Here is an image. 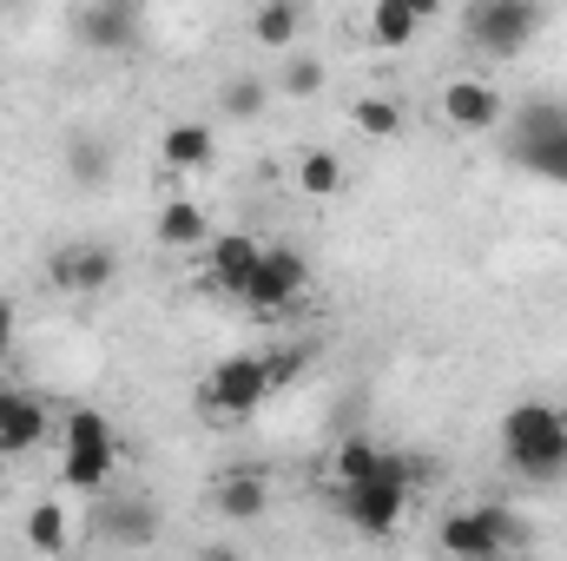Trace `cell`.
I'll list each match as a JSON object with an SVG mask.
<instances>
[{
    "instance_id": "cell-1",
    "label": "cell",
    "mask_w": 567,
    "mask_h": 561,
    "mask_svg": "<svg viewBox=\"0 0 567 561\" xmlns=\"http://www.w3.org/2000/svg\"><path fill=\"white\" fill-rule=\"evenodd\" d=\"M495 442H502V462L522 476V482H567V410L548 397H522L508 404L495 422Z\"/></svg>"
},
{
    "instance_id": "cell-2",
    "label": "cell",
    "mask_w": 567,
    "mask_h": 561,
    "mask_svg": "<svg viewBox=\"0 0 567 561\" xmlns=\"http://www.w3.org/2000/svg\"><path fill=\"white\" fill-rule=\"evenodd\" d=\"M410 496H416V469L410 456L383 449V462L357 482H337V516L357 529V536H396L403 516H410Z\"/></svg>"
},
{
    "instance_id": "cell-3",
    "label": "cell",
    "mask_w": 567,
    "mask_h": 561,
    "mask_svg": "<svg viewBox=\"0 0 567 561\" xmlns=\"http://www.w3.org/2000/svg\"><path fill=\"white\" fill-rule=\"evenodd\" d=\"M113 469H120V429H113V417L93 410V404L66 410V422H60V482L73 496H93V489L113 482Z\"/></svg>"
},
{
    "instance_id": "cell-4",
    "label": "cell",
    "mask_w": 567,
    "mask_h": 561,
    "mask_svg": "<svg viewBox=\"0 0 567 561\" xmlns=\"http://www.w3.org/2000/svg\"><path fill=\"white\" fill-rule=\"evenodd\" d=\"M528 542H535V529H528L515 509H502V502L455 509V516H442V529H435V549H442V555H468V561L515 555V549H528Z\"/></svg>"
},
{
    "instance_id": "cell-5",
    "label": "cell",
    "mask_w": 567,
    "mask_h": 561,
    "mask_svg": "<svg viewBox=\"0 0 567 561\" xmlns=\"http://www.w3.org/2000/svg\"><path fill=\"white\" fill-rule=\"evenodd\" d=\"M508 165L528 172V178L567 185V106L561 100H535V106L515 113V126H508Z\"/></svg>"
},
{
    "instance_id": "cell-6",
    "label": "cell",
    "mask_w": 567,
    "mask_h": 561,
    "mask_svg": "<svg viewBox=\"0 0 567 561\" xmlns=\"http://www.w3.org/2000/svg\"><path fill=\"white\" fill-rule=\"evenodd\" d=\"M542 20H548L542 0H468L462 7V40L488 60H515V53L535 47Z\"/></svg>"
},
{
    "instance_id": "cell-7",
    "label": "cell",
    "mask_w": 567,
    "mask_h": 561,
    "mask_svg": "<svg viewBox=\"0 0 567 561\" xmlns=\"http://www.w3.org/2000/svg\"><path fill=\"white\" fill-rule=\"evenodd\" d=\"M278 390H271V370H265V357H251V350H238V357H225L212 377H205V390H198V404L212 410L218 422H245L258 417L265 404H271Z\"/></svg>"
},
{
    "instance_id": "cell-8",
    "label": "cell",
    "mask_w": 567,
    "mask_h": 561,
    "mask_svg": "<svg viewBox=\"0 0 567 561\" xmlns=\"http://www.w3.org/2000/svg\"><path fill=\"white\" fill-rule=\"evenodd\" d=\"M303 290H310V265H303V252H297V245H265L258 278L245 284V304H251L258 317H278V310H290Z\"/></svg>"
},
{
    "instance_id": "cell-9",
    "label": "cell",
    "mask_w": 567,
    "mask_h": 561,
    "mask_svg": "<svg viewBox=\"0 0 567 561\" xmlns=\"http://www.w3.org/2000/svg\"><path fill=\"white\" fill-rule=\"evenodd\" d=\"M47 278H53V290H66V297H100V290H113V278H120V258L100 238H73V245H60L47 258Z\"/></svg>"
},
{
    "instance_id": "cell-10",
    "label": "cell",
    "mask_w": 567,
    "mask_h": 561,
    "mask_svg": "<svg viewBox=\"0 0 567 561\" xmlns=\"http://www.w3.org/2000/svg\"><path fill=\"white\" fill-rule=\"evenodd\" d=\"M442 126L462 133V140H482L495 126H508V100L495 80H449L442 86Z\"/></svg>"
},
{
    "instance_id": "cell-11",
    "label": "cell",
    "mask_w": 567,
    "mask_h": 561,
    "mask_svg": "<svg viewBox=\"0 0 567 561\" xmlns=\"http://www.w3.org/2000/svg\"><path fill=\"white\" fill-rule=\"evenodd\" d=\"M73 33L86 53H133L140 47V0H86L73 13Z\"/></svg>"
},
{
    "instance_id": "cell-12",
    "label": "cell",
    "mask_w": 567,
    "mask_h": 561,
    "mask_svg": "<svg viewBox=\"0 0 567 561\" xmlns=\"http://www.w3.org/2000/svg\"><path fill=\"white\" fill-rule=\"evenodd\" d=\"M258 258H265V238L258 232H225V238H205V272L225 297H245V284L258 278Z\"/></svg>"
},
{
    "instance_id": "cell-13",
    "label": "cell",
    "mask_w": 567,
    "mask_h": 561,
    "mask_svg": "<svg viewBox=\"0 0 567 561\" xmlns=\"http://www.w3.org/2000/svg\"><path fill=\"white\" fill-rule=\"evenodd\" d=\"M47 397H33V390H0V462L7 456H27V449H40L47 442Z\"/></svg>"
},
{
    "instance_id": "cell-14",
    "label": "cell",
    "mask_w": 567,
    "mask_h": 561,
    "mask_svg": "<svg viewBox=\"0 0 567 561\" xmlns=\"http://www.w3.org/2000/svg\"><path fill=\"white\" fill-rule=\"evenodd\" d=\"M158 159H165L172 172H212V159H218V133H212L205 120H172V126L158 133Z\"/></svg>"
},
{
    "instance_id": "cell-15",
    "label": "cell",
    "mask_w": 567,
    "mask_h": 561,
    "mask_svg": "<svg viewBox=\"0 0 567 561\" xmlns=\"http://www.w3.org/2000/svg\"><path fill=\"white\" fill-rule=\"evenodd\" d=\"M152 238H158V245H172V252H192V245H205V238H212V218H205V205H198V198H165V205H158V218H152Z\"/></svg>"
},
{
    "instance_id": "cell-16",
    "label": "cell",
    "mask_w": 567,
    "mask_h": 561,
    "mask_svg": "<svg viewBox=\"0 0 567 561\" xmlns=\"http://www.w3.org/2000/svg\"><path fill=\"white\" fill-rule=\"evenodd\" d=\"M251 40H258L265 53H290V47L303 40V0H258Z\"/></svg>"
},
{
    "instance_id": "cell-17",
    "label": "cell",
    "mask_w": 567,
    "mask_h": 561,
    "mask_svg": "<svg viewBox=\"0 0 567 561\" xmlns=\"http://www.w3.org/2000/svg\"><path fill=\"white\" fill-rule=\"evenodd\" d=\"M271 509V482L265 476H225L218 482V516L225 522H258Z\"/></svg>"
},
{
    "instance_id": "cell-18",
    "label": "cell",
    "mask_w": 567,
    "mask_h": 561,
    "mask_svg": "<svg viewBox=\"0 0 567 561\" xmlns=\"http://www.w3.org/2000/svg\"><path fill=\"white\" fill-rule=\"evenodd\" d=\"M416 13L403 7V0H377L370 7V47H383V53H403V47H416Z\"/></svg>"
},
{
    "instance_id": "cell-19",
    "label": "cell",
    "mask_w": 567,
    "mask_h": 561,
    "mask_svg": "<svg viewBox=\"0 0 567 561\" xmlns=\"http://www.w3.org/2000/svg\"><path fill=\"white\" fill-rule=\"evenodd\" d=\"M350 126H357L363 140L390 145V140H403V106H396L390 93H363V100L350 106Z\"/></svg>"
},
{
    "instance_id": "cell-20",
    "label": "cell",
    "mask_w": 567,
    "mask_h": 561,
    "mask_svg": "<svg viewBox=\"0 0 567 561\" xmlns=\"http://www.w3.org/2000/svg\"><path fill=\"white\" fill-rule=\"evenodd\" d=\"M297 192H303V198H337V192H343V159H337L330 145H310V152L297 159Z\"/></svg>"
},
{
    "instance_id": "cell-21",
    "label": "cell",
    "mask_w": 567,
    "mask_h": 561,
    "mask_svg": "<svg viewBox=\"0 0 567 561\" xmlns=\"http://www.w3.org/2000/svg\"><path fill=\"white\" fill-rule=\"evenodd\" d=\"M27 549L33 555H66L73 549V529H66V509L60 502H33L27 509Z\"/></svg>"
},
{
    "instance_id": "cell-22",
    "label": "cell",
    "mask_w": 567,
    "mask_h": 561,
    "mask_svg": "<svg viewBox=\"0 0 567 561\" xmlns=\"http://www.w3.org/2000/svg\"><path fill=\"white\" fill-rule=\"evenodd\" d=\"M271 93H284V100H317V93H323V60L290 47L284 67H278V80H271Z\"/></svg>"
},
{
    "instance_id": "cell-23",
    "label": "cell",
    "mask_w": 567,
    "mask_h": 561,
    "mask_svg": "<svg viewBox=\"0 0 567 561\" xmlns=\"http://www.w3.org/2000/svg\"><path fill=\"white\" fill-rule=\"evenodd\" d=\"M218 106H225V120H258V113L271 106V80H258V73H238V80H225Z\"/></svg>"
},
{
    "instance_id": "cell-24",
    "label": "cell",
    "mask_w": 567,
    "mask_h": 561,
    "mask_svg": "<svg viewBox=\"0 0 567 561\" xmlns=\"http://www.w3.org/2000/svg\"><path fill=\"white\" fill-rule=\"evenodd\" d=\"M66 172H73V185H106V140H93V133H73L66 140Z\"/></svg>"
},
{
    "instance_id": "cell-25",
    "label": "cell",
    "mask_w": 567,
    "mask_h": 561,
    "mask_svg": "<svg viewBox=\"0 0 567 561\" xmlns=\"http://www.w3.org/2000/svg\"><path fill=\"white\" fill-rule=\"evenodd\" d=\"M330 462H337V482H357V476H370V469L383 462V442H370V436H343Z\"/></svg>"
},
{
    "instance_id": "cell-26",
    "label": "cell",
    "mask_w": 567,
    "mask_h": 561,
    "mask_svg": "<svg viewBox=\"0 0 567 561\" xmlns=\"http://www.w3.org/2000/svg\"><path fill=\"white\" fill-rule=\"evenodd\" d=\"M265 370H271V390H290V384L310 370V350H303V344H278V350L265 357Z\"/></svg>"
},
{
    "instance_id": "cell-27",
    "label": "cell",
    "mask_w": 567,
    "mask_h": 561,
    "mask_svg": "<svg viewBox=\"0 0 567 561\" xmlns=\"http://www.w3.org/2000/svg\"><path fill=\"white\" fill-rule=\"evenodd\" d=\"M106 536H113V542H133V549H145L158 529H152V516H145L140 502H126V516H106Z\"/></svg>"
},
{
    "instance_id": "cell-28",
    "label": "cell",
    "mask_w": 567,
    "mask_h": 561,
    "mask_svg": "<svg viewBox=\"0 0 567 561\" xmlns=\"http://www.w3.org/2000/svg\"><path fill=\"white\" fill-rule=\"evenodd\" d=\"M13 330H20V317H13V297H0V357L13 350Z\"/></svg>"
},
{
    "instance_id": "cell-29",
    "label": "cell",
    "mask_w": 567,
    "mask_h": 561,
    "mask_svg": "<svg viewBox=\"0 0 567 561\" xmlns=\"http://www.w3.org/2000/svg\"><path fill=\"white\" fill-rule=\"evenodd\" d=\"M403 7H410L416 20H435V13H442V0H403Z\"/></svg>"
}]
</instances>
